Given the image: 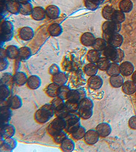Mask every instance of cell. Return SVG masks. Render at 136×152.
<instances>
[{
	"instance_id": "cell-1",
	"label": "cell",
	"mask_w": 136,
	"mask_h": 152,
	"mask_svg": "<svg viewBox=\"0 0 136 152\" xmlns=\"http://www.w3.org/2000/svg\"><path fill=\"white\" fill-rule=\"evenodd\" d=\"M55 114V109L51 104H46L37 110L34 114L35 121L39 124L48 123Z\"/></svg>"
},
{
	"instance_id": "cell-21",
	"label": "cell",
	"mask_w": 136,
	"mask_h": 152,
	"mask_svg": "<svg viewBox=\"0 0 136 152\" xmlns=\"http://www.w3.org/2000/svg\"><path fill=\"white\" fill-rule=\"evenodd\" d=\"M42 81L41 77L37 75H32L28 77L27 85L31 90H37L41 87Z\"/></svg>"
},
{
	"instance_id": "cell-59",
	"label": "cell",
	"mask_w": 136,
	"mask_h": 152,
	"mask_svg": "<svg viewBox=\"0 0 136 152\" xmlns=\"http://www.w3.org/2000/svg\"><path fill=\"white\" fill-rule=\"evenodd\" d=\"M97 2H98L99 4H101L103 3V2L105 1V0H96Z\"/></svg>"
},
{
	"instance_id": "cell-28",
	"label": "cell",
	"mask_w": 136,
	"mask_h": 152,
	"mask_svg": "<svg viewBox=\"0 0 136 152\" xmlns=\"http://www.w3.org/2000/svg\"><path fill=\"white\" fill-rule=\"evenodd\" d=\"M6 53L8 58L11 59H17L19 57L20 48L14 45H10L6 48Z\"/></svg>"
},
{
	"instance_id": "cell-19",
	"label": "cell",
	"mask_w": 136,
	"mask_h": 152,
	"mask_svg": "<svg viewBox=\"0 0 136 152\" xmlns=\"http://www.w3.org/2000/svg\"><path fill=\"white\" fill-rule=\"evenodd\" d=\"M46 17L51 20H55L59 18L61 11L58 6L55 5L48 6L46 8Z\"/></svg>"
},
{
	"instance_id": "cell-43",
	"label": "cell",
	"mask_w": 136,
	"mask_h": 152,
	"mask_svg": "<svg viewBox=\"0 0 136 152\" xmlns=\"http://www.w3.org/2000/svg\"><path fill=\"white\" fill-rule=\"evenodd\" d=\"M33 5L30 2H27L21 3L20 12L23 15H31L33 10Z\"/></svg>"
},
{
	"instance_id": "cell-12",
	"label": "cell",
	"mask_w": 136,
	"mask_h": 152,
	"mask_svg": "<svg viewBox=\"0 0 136 152\" xmlns=\"http://www.w3.org/2000/svg\"><path fill=\"white\" fill-rule=\"evenodd\" d=\"M6 104L9 106L11 109H19L22 107L23 101L19 95H14L9 97L6 102Z\"/></svg>"
},
{
	"instance_id": "cell-50",
	"label": "cell",
	"mask_w": 136,
	"mask_h": 152,
	"mask_svg": "<svg viewBox=\"0 0 136 152\" xmlns=\"http://www.w3.org/2000/svg\"><path fill=\"white\" fill-rule=\"evenodd\" d=\"M85 4L88 10L92 11L97 10L101 5L96 0H85Z\"/></svg>"
},
{
	"instance_id": "cell-31",
	"label": "cell",
	"mask_w": 136,
	"mask_h": 152,
	"mask_svg": "<svg viewBox=\"0 0 136 152\" xmlns=\"http://www.w3.org/2000/svg\"><path fill=\"white\" fill-rule=\"evenodd\" d=\"M101 57V52L94 49L89 50L87 54V59L88 61L92 63H97Z\"/></svg>"
},
{
	"instance_id": "cell-2",
	"label": "cell",
	"mask_w": 136,
	"mask_h": 152,
	"mask_svg": "<svg viewBox=\"0 0 136 152\" xmlns=\"http://www.w3.org/2000/svg\"><path fill=\"white\" fill-rule=\"evenodd\" d=\"M104 56L111 61L116 63H119L124 58V52L120 48H115L108 45L107 47L103 51Z\"/></svg>"
},
{
	"instance_id": "cell-60",
	"label": "cell",
	"mask_w": 136,
	"mask_h": 152,
	"mask_svg": "<svg viewBox=\"0 0 136 152\" xmlns=\"http://www.w3.org/2000/svg\"><path fill=\"white\" fill-rule=\"evenodd\" d=\"M4 2H7V1H10V0H4Z\"/></svg>"
},
{
	"instance_id": "cell-52",
	"label": "cell",
	"mask_w": 136,
	"mask_h": 152,
	"mask_svg": "<svg viewBox=\"0 0 136 152\" xmlns=\"http://www.w3.org/2000/svg\"><path fill=\"white\" fill-rule=\"evenodd\" d=\"M60 72H61L60 68L58 65L56 64H54L51 65L48 69V72L52 76L58 74Z\"/></svg>"
},
{
	"instance_id": "cell-15",
	"label": "cell",
	"mask_w": 136,
	"mask_h": 152,
	"mask_svg": "<svg viewBox=\"0 0 136 152\" xmlns=\"http://www.w3.org/2000/svg\"><path fill=\"white\" fill-rule=\"evenodd\" d=\"M19 36L23 41H31L34 37V31L31 27L25 26L20 30Z\"/></svg>"
},
{
	"instance_id": "cell-39",
	"label": "cell",
	"mask_w": 136,
	"mask_h": 152,
	"mask_svg": "<svg viewBox=\"0 0 136 152\" xmlns=\"http://www.w3.org/2000/svg\"><path fill=\"white\" fill-rule=\"evenodd\" d=\"M93 109L88 108H80L78 111V114L81 119L83 120H88L92 117L93 114Z\"/></svg>"
},
{
	"instance_id": "cell-55",
	"label": "cell",
	"mask_w": 136,
	"mask_h": 152,
	"mask_svg": "<svg viewBox=\"0 0 136 152\" xmlns=\"http://www.w3.org/2000/svg\"><path fill=\"white\" fill-rule=\"evenodd\" d=\"M1 16H4L5 17L6 15H7V13L8 12L7 10L6 9V7L5 2L3 3L1 2Z\"/></svg>"
},
{
	"instance_id": "cell-53",
	"label": "cell",
	"mask_w": 136,
	"mask_h": 152,
	"mask_svg": "<svg viewBox=\"0 0 136 152\" xmlns=\"http://www.w3.org/2000/svg\"><path fill=\"white\" fill-rule=\"evenodd\" d=\"M9 63L7 58H0V71L2 72L7 69Z\"/></svg>"
},
{
	"instance_id": "cell-13",
	"label": "cell",
	"mask_w": 136,
	"mask_h": 152,
	"mask_svg": "<svg viewBox=\"0 0 136 152\" xmlns=\"http://www.w3.org/2000/svg\"><path fill=\"white\" fill-rule=\"evenodd\" d=\"M88 86L90 89L98 90L101 89L103 85V78L98 75L91 76L89 78L87 82Z\"/></svg>"
},
{
	"instance_id": "cell-49",
	"label": "cell",
	"mask_w": 136,
	"mask_h": 152,
	"mask_svg": "<svg viewBox=\"0 0 136 152\" xmlns=\"http://www.w3.org/2000/svg\"><path fill=\"white\" fill-rule=\"evenodd\" d=\"M80 108H88L93 109L94 103L90 98L85 97L79 102Z\"/></svg>"
},
{
	"instance_id": "cell-8",
	"label": "cell",
	"mask_w": 136,
	"mask_h": 152,
	"mask_svg": "<svg viewBox=\"0 0 136 152\" xmlns=\"http://www.w3.org/2000/svg\"><path fill=\"white\" fill-rule=\"evenodd\" d=\"M12 109L7 104L1 105L0 107V121L1 126L9 123L12 116Z\"/></svg>"
},
{
	"instance_id": "cell-4",
	"label": "cell",
	"mask_w": 136,
	"mask_h": 152,
	"mask_svg": "<svg viewBox=\"0 0 136 152\" xmlns=\"http://www.w3.org/2000/svg\"><path fill=\"white\" fill-rule=\"evenodd\" d=\"M66 121L65 131L72 134L81 126V118L78 113H70L64 118Z\"/></svg>"
},
{
	"instance_id": "cell-58",
	"label": "cell",
	"mask_w": 136,
	"mask_h": 152,
	"mask_svg": "<svg viewBox=\"0 0 136 152\" xmlns=\"http://www.w3.org/2000/svg\"><path fill=\"white\" fill-rule=\"evenodd\" d=\"M19 1L20 3H27V2H30L31 0H17Z\"/></svg>"
},
{
	"instance_id": "cell-33",
	"label": "cell",
	"mask_w": 136,
	"mask_h": 152,
	"mask_svg": "<svg viewBox=\"0 0 136 152\" xmlns=\"http://www.w3.org/2000/svg\"><path fill=\"white\" fill-rule=\"evenodd\" d=\"M60 86L55 83H50L45 89V92L48 96L51 98H55L57 96L58 90Z\"/></svg>"
},
{
	"instance_id": "cell-29",
	"label": "cell",
	"mask_w": 136,
	"mask_h": 152,
	"mask_svg": "<svg viewBox=\"0 0 136 152\" xmlns=\"http://www.w3.org/2000/svg\"><path fill=\"white\" fill-rule=\"evenodd\" d=\"M32 55V52L29 47H22L20 48L18 58L20 61H25L29 59Z\"/></svg>"
},
{
	"instance_id": "cell-14",
	"label": "cell",
	"mask_w": 136,
	"mask_h": 152,
	"mask_svg": "<svg viewBox=\"0 0 136 152\" xmlns=\"http://www.w3.org/2000/svg\"><path fill=\"white\" fill-rule=\"evenodd\" d=\"M96 130L101 137H107L110 135L112 132V128L108 123H100L96 127Z\"/></svg>"
},
{
	"instance_id": "cell-25",
	"label": "cell",
	"mask_w": 136,
	"mask_h": 152,
	"mask_svg": "<svg viewBox=\"0 0 136 152\" xmlns=\"http://www.w3.org/2000/svg\"><path fill=\"white\" fill-rule=\"evenodd\" d=\"M63 31L62 27L58 23H53L50 25L48 29V33L53 37H59L62 34Z\"/></svg>"
},
{
	"instance_id": "cell-24",
	"label": "cell",
	"mask_w": 136,
	"mask_h": 152,
	"mask_svg": "<svg viewBox=\"0 0 136 152\" xmlns=\"http://www.w3.org/2000/svg\"><path fill=\"white\" fill-rule=\"evenodd\" d=\"M68 80V77L67 75L65 73L61 71L52 76V82L57 83L59 86L66 85Z\"/></svg>"
},
{
	"instance_id": "cell-32",
	"label": "cell",
	"mask_w": 136,
	"mask_h": 152,
	"mask_svg": "<svg viewBox=\"0 0 136 152\" xmlns=\"http://www.w3.org/2000/svg\"><path fill=\"white\" fill-rule=\"evenodd\" d=\"M11 91L9 86L1 85L0 86V101L1 103L6 102L10 96Z\"/></svg>"
},
{
	"instance_id": "cell-57",
	"label": "cell",
	"mask_w": 136,
	"mask_h": 152,
	"mask_svg": "<svg viewBox=\"0 0 136 152\" xmlns=\"http://www.w3.org/2000/svg\"><path fill=\"white\" fill-rule=\"evenodd\" d=\"M132 81L136 84V70L134 71V72L132 73Z\"/></svg>"
},
{
	"instance_id": "cell-18",
	"label": "cell",
	"mask_w": 136,
	"mask_h": 152,
	"mask_svg": "<svg viewBox=\"0 0 136 152\" xmlns=\"http://www.w3.org/2000/svg\"><path fill=\"white\" fill-rule=\"evenodd\" d=\"M86 97V93L82 89H71L68 94L67 100H74L79 102L82 99Z\"/></svg>"
},
{
	"instance_id": "cell-44",
	"label": "cell",
	"mask_w": 136,
	"mask_h": 152,
	"mask_svg": "<svg viewBox=\"0 0 136 152\" xmlns=\"http://www.w3.org/2000/svg\"><path fill=\"white\" fill-rule=\"evenodd\" d=\"M70 90L71 89L69 87L66 85L60 86L58 90L57 96L62 98L64 100H67V97H68V94H69Z\"/></svg>"
},
{
	"instance_id": "cell-20",
	"label": "cell",
	"mask_w": 136,
	"mask_h": 152,
	"mask_svg": "<svg viewBox=\"0 0 136 152\" xmlns=\"http://www.w3.org/2000/svg\"><path fill=\"white\" fill-rule=\"evenodd\" d=\"M31 16L34 20L37 21L43 20L46 17V9L41 6H36L33 8Z\"/></svg>"
},
{
	"instance_id": "cell-42",
	"label": "cell",
	"mask_w": 136,
	"mask_h": 152,
	"mask_svg": "<svg viewBox=\"0 0 136 152\" xmlns=\"http://www.w3.org/2000/svg\"><path fill=\"white\" fill-rule=\"evenodd\" d=\"M111 63V62L110 60H109L105 56H103L100 58V59L97 62L96 65L99 70L105 71H107V69H108Z\"/></svg>"
},
{
	"instance_id": "cell-41",
	"label": "cell",
	"mask_w": 136,
	"mask_h": 152,
	"mask_svg": "<svg viewBox=\"0 0 136 152\" xmlns=\"http://www.w3.org/2000/svg\"><path fill=\"white\" fill-rule=\"evenodd\" d=\"M0 83L1 85H4L9 87L12 83H14L13 74L9 72L4 73L1 76Z\"/></svg>"
},
{
	"instance_id": "cell-38",
	"label": "cell",
	"mask_w": 136,
	"mask_h": 152,
	"mask_svg": "<svg viewBox=\"0 0 136 152\" xmlns=\"http://www.w3.org/2000/svg\"><path fill=\"white\" fill-rule=\"evenodd\" d=\"M107 74L109 76H114L120 74V65L119 63H116L112 62L111 63L108 69L106 71Z\"/></svg>"
},
{
	"instance_id": "cell-40",
	"label": "cell",
	"mask_w": 136,
	"mask_h": 152,
	"mask_svg": "<svg viewBox=\"0 0 136 152\" xmlns=\"http://www.w3.org/2000/svg\"><path fill=\"white\" fill-rule=\"evenodd\" d=\"M115 10L111 6H105L101 11L102 16L107 20H112L113 15Z\"/></svg>"
},
{
	"instance_id": "cell-46",
	"label": "cell",
	"mask_w": 136,
	"mask_h": 152,
	"mask_svg": "<svg viewBox=\"0 0 136 152\" xmlns=\"http://www.w3.org/2000/svg\"><path fill=\"white\" fill-rule=\"evenodd\" d=\"M65 104L70 113H77L79 110V102L74 100H66Z\"/></svg>"
},
{
	"instance_id": "cell-30",
	"label": "cell",
	"mask_w": 136,
	"mask_h": 152,
	"mask_svg": "<svg viewBox=\"0 0 136 152\" xmlns=\"http://www.w3.org/2000/svg\"><path fill=\"white\" fill-rule=\"evenodd\" d=\"M98 70L99 69L98 68L96 64L92 63L87 64L84 68L85 73L87 76H89V77L97 75Z\"/></svg>"
},
{
	"instance_id": "cell-11",
	"label": "cell",
	"mask_w": 136,
	"mask_h": 152,
	"mask_svg": "<svg viewBox=\"0 0 136 152\" xmlns=\"http://www.w3.org/2000/svg\"><path fill=\"white\" fill-rule=\"evenodd\" d=\"M99 137L100 136L96 130L90 129L87 131L84 140L87 145H92L98 142L99 140Z\"/></svg>"
},
{
	"instance_id": "cell-3",
	"label": "cell",
	"mask_w": 136,
	"mask_h": 152,
	"mask_svg": "<svg viewBox=\"0 0 136 152\" xmlns=\"http://www.w3.org/2000/svg\"><path fill=\"white\" fill-rule=\"evenodd\" d=\"M1 40L5 43L11 41L14 36V26L9 20H4L1 24Z\"/></svg>"
},
{
	"instance_id": "cell-7",
	"label": "cell",
	"mask_w": 136,
	"mask_h": 152,
	"mask_svg": "<svg viewBox=\"0 0 136 152\" xmlns=\"http://www.w3.org/2000/svg\"><path fill=\"white\" fill-rule=\"evenodd\" d=\"M103 37L107 41L108 45L115 48H119L123 44V37L119 33L112 34H103Z\"/></svg>"
},
{
	"instance_id": "cell-48",
	"label": "cell",
	"mask_w": 136,
	"mask_h": 152,
	"mask_svg": "<svg viewBox=\"0 0 136 152\" xmlns=\"http://www.w3.org/2000/svg\"><path fill=\"white\" fill-rule=\"evenodd\" d=\"M52 137L53 138L54 141H55L56 143L60 145L66 138L68 137L67 132H66L65 130L63 131L59 132L58 133L56 134Z\"/></svg>"
},
{
	"instance_id": "cell-47",
	"label": "cell",
	"mask_w": 136,
	"mask_h": 152,
	"mask_svg": "<svg viewBox=\"0 0 136 152\" xmlns=\"http://www.w3.org/2000/svg\"><path fill=\"white\" fill-rule=\"evenodd\" d=\"M112 20L116 22L122 24L125 20V13L121 11L120 10H115L113 15Z\"/></svg>"
},
{
	"instance_id": "cell-51",
	"label": "cell",
	"mask_w": 136,
	"mask_h": 152,
	"mask_svg": "<svg viewBox=\"0 0 136 152\" xmlns=\"http://www.w3.org/2000/svg\"><path fill=\"white\" fill-rule=\"evenodd\" d=\"M65 103V101L62 98H60L59 97H56L55 98H53V100L51 101V104H52L53 108L55 109L58 108L59 106L62 105L63 104Z\"/></svg>"
},
{
	"instance_id": "cell-16",
	"label": "cell",
	"mask_w": 136,
	"mask_h": 152,
	"mask_svg": "<svg viewBox=\"0 0 136 152\" xmlns=\"http://www.w3.org/2000/svg\"><path fill=\"white\" fill-rule=\"evenodd\" d=\"M28 75L22 71H17L13 75L14 83L19 86H23L27 85L28 79Z\"/></svg>"
},
{
	"instance_id": "cell-37",
	"label": "cell",
	"mask_w": 136,
	"mask_h": 152,
	"mask_svg": "<svg viewBox=\"0 0 136 152\" xmlns=\"http://www.w3.org/2000/svg\"><path fill=\"white\" fill-rule=\"evenodd\" d=\"M111 85L114 88H119L123 85L124 79L122 75L119 74L116 76H111L109 80Z\"/></svg>"
},
{
	"instance_id": "cell-23",
	"label": "cell",
	"mask_w": 136,
	"mask_h": 152,
	"mask_svg": "<svg viewBox=\"0 0 136 152\" xmlns=\"http://www.w3.org/2000/svg\"><path fill=\"white\" fill-rule=\"evenodd\" d=\"M120 74L123 76H129L134 72V66L129 61H124L120 65Z\"/></svg>"
},
{
	"instance_id": "cell-9",
	"label": "cell",
	"mask_w": 136,
	"mask_h": 152,
	"mask_svg": "<svg viewBox=\"0 0 136 152\" xmlns=\"http://www.w3.org/2000/svg\"><path fill=\"white\" fill-rule=\"evenodd\" d=\"M16 132V129L13 124L8 123L1 126L0 137L1 141L4 139L13 137Z\"/></svg>"
},
{
	"instance_id": "cell-27",
	"label": "cell",
	"mask_w": 136,
	"mask_h": 152,
	"mask_svg": "<svg viewBox=\"0 0 136 152\" xmlns=\"http://www.w3.org/2000/svg\"><path fill=\"white\" fill-rule=\"evenodd\" d=\"M122 90L125 94H133L136 92V84L132 80H127L123 83Z\"/></svg>"
},
{
	"instance_id": "cell-54",
	"label": "cell",
	"mask_w": 136,
	"mask_h": 152,
	"mask_svg": "<svg viewBox=\"0 0 136 152\" xmlns=\"http://www.w3.org/2000/svg\"><path fill=\"white\" fill-rule=\"evenodd\" d=\"M129 126L134 130H136V116L131 117L129 121Z\"/></svg>"
},
{
	"instance_id": "cell-17",
	"label": "cell",
	"mask_w": 136,
	"mask_h": 152,
	"mask_svg": "<svg viewBox=\"0 0 136 152\" xmlns=\"http://www.w3.org/2000/svg\"><path fill=\"white\" fill-rule=\"evenodd\" d=\"M6 7L8 12L13 15H18L20 12V3L17 0H10L5 2Z\"/></svg>"
},
{
	"instance_id": "cell-35",
	"label": "cell",
	"mask_w": 136,
	"mask_h": 152,
	"mask_svg": "<svg viewBox=\"0 0 136 152\" xmlns=\"http://www.w3.org/2000/svg\"><path fill=\"white\" fill-rule=\"evenodd\" d=\"M108 46V43L103 37H98L96 38L94 44L92 46L93 48L98 51H103L105 48Z\"/></svg>"
},
{
	"instance_id": "cell-5",
	"label": "cell",
	"mask_w": 136,
	"mask_h": 152,
	"mask_svg": "<svg viewBox=\"0 0 136 152\" xmlns=\"http://www.w3.org/2000/svg\"><path fill=\"white\" fill-rule=\"evenodd\" d=\"M66 126V121L64 119L56 117L48 126L47 128L48 133L53 137L56 134L65 131Z\"/></svg>"
},
{
	"instance_id": "cell-26",
	"label": "cell",
	"mask_w": 136,
	"mask_h": 152,
	"mask_svg": "<svg viewBox=\"0 0 136 152\" xmlns=\"http://www.w3.org/2000/svg\"><path fill=\"white\" fill-rule=\"evenodd\" d=\"M75 141L69 138H66L60 144L61 150L64 152H72L75 150Z\"/></svg>"
},
{
	"instance_id": "cell-36",
	"label": "cell",
	"mask_w": 136,
	"mask_h": 152,
	"mask_svg": "<svg viewBox=\"0 0 136 152\" xmlns=\"http://www.w3.org/2000/svg\"><path fill=\"white\" fill-rule=\"evenodd\" d=\"M65 103L55 109V114L56 117L64 119L70 113Z\"/></svg>"
},
{
	"instance_id": "cell-10",
	"label": "cell",
	"mask_w": 136,
	"mask_h": 152,
	"mask_svg": "<svg viewBox=\"0 0 136 152\" xmlns=\"http://www.w3.org/2000/svg\"><path fill=\"white\" fill-rule=\"evenodd\" d=\"M17 146V141L14 138L11 137L1 141L0 152H12Z\"/></svg>"
},
{
	"instance_id": "cell-22",
	"label": "cell",
	"mask_w": 136,
	"mask_h": 152,
	"mask_svg": "<svg viewBox=\"0 0 136 152\" xmlns=\"http://www.w3.org/2000/svg\"><path fill=\"white\" fill-rule=\"evenodd\" d=\"M95 39L93 34L90 32H86L81 35L80 41L81 44L84 46L92 47Z\"/></svg>"
},
{
	"instance_id": "cell-61",
	"label": "cell",
	"mask_w": 136,
	"mask_h": 152,
	"mask_svg": "<svg viewBox=\"0 0 136 152\" xmlns=\"http://www.w3.org/2000/svg\"><path fill=\"white\" fill-rule=\"evenodd\" d=\"M135 93H136V92H135Z\"/></svg>"
},
{
	"instance_id": "cell-6",
	"label": "cell",
	"mask_w": 136,
	"mask_h": 152,
	"mask_svg": "<svg viewBox=\"0 0 136 152\" xmlns=\"http://www.w3.org/2000/svg\"><path fill=\"white\" fill-rule=\"evenodd\" d=\"M122 29V24L116 22L114 20H107L102 25L103 34H106L119 33Z\"/></svg>"
},
{
	"instance_id": "cell-56",
	"label": "cell",
	"mask_w": 136,
	"mask_h": 152,
	"mask_svg": "<svg viewBox=\"0 0 136 152\" xmlns=\"http://www.w3.org/2000/svg\"><path fill=\"white\" fill-rule=\"evenodd\" d=\"M0 58H8L6 49L3 48L1 47L0 51Z\"/></svg>"
},
{
	"instance_id": "cell-34",
	"label": "cell",
	"mask_w": 136,
	"mask_h": 152,
	"mask_svg": "<svg viewBox=\"0 0 136 152\" xmlns=\"http://www.w3.org/2000/svg\"><path fill=\"white\" fill-rule=\"evenodd\" d=\"M133 3L131 0H122L119 4V8L124 13H129L132 10Z\"/></svg>"
},
{
	"instance_id": "cell-45",
	"label": "cell",
	"mask_w": 136,
	"mask_h": 152,
	"mask_svg": "<svg viewBox=\"0 0 136 152\" xmlns=\"http://www.w3.org/2000/svg\"><path fill=\"white\" fill-rule=\"evenodd\" d=\"M86 132V129L81 125L79 128L75 130L71 135L73 139L75 140H80L81 139H84Z\"/></svg>"
}]
</instances>
